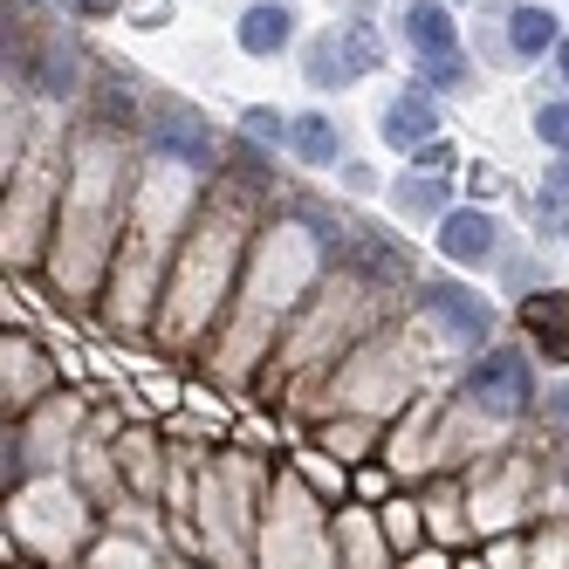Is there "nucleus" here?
Returning a JSON list of instances; mask_svg holds the SVG:
<instances>
[{"label":"nucleus","mask_w":569,"mask_h":569,"mask_svg":"<svg viewBox=\"0 0 569 569\" xmlns=\"http://www.w3.org/2000/svg\"><path fill=\"white\" fill-rule=\"evenodd\" d=\"M467 391H473V405H487V412H521V405L536 398V378H528V363L515 350H495V357L473 363Z\"/></svg>","instance_id":"f257e3e1"},{"label":"nucleus","mask_w":569,"mask_h":569,"mask_svg":"<svg viewBox=\"0 0 569 569\" xmlns=\"http://www.w3.org/2000/svg\"><path fill=\"white\" fill-rule=\"evenodd\" d=\"M378 62V42L363 28H350V34H322V42L309 49V83H322V90H337V83H357V69H371Z\"/></svg>","instance_id":"f03ea898"},{"label":"nucleus","mask_w":569,"mask_h":569,"mask_svg":"<svg viewBox=\"0 0 569 569\" xmlns=\"http://www.w3.org/2000/svg\"><path fill=\"white\" fill-rule=\"evenodd\" d=\"M521 330L542 357L569 363V296H528L521 302Z\"/></svg>","instance_id":"7ed1b4c3"},{"label":"nucleus","mask_w":569,"mask_h":569,"mask_svg":"<svg viewBox=\"0 0 569 569\" xmlns=\"http://www.w3.org/2000/svg\"><path fill=\"white\" fill-rule=\"evenodd\" d=\"M432 316H439V330L453 337V343H487V330H495V316H487L467 289H426Z\"/></svg>","instance_id":"20e7f679"},{"label":"nucleus","mask_w":569,"mask_h":569,"mask_svg":"<svg viewBox=\"0 0 569 569\" xmlns=\"http://www.w3.org/2000/svg\"><path fill=\"white\" fill-rule=\"evenodd\" d=\"M432 131H439V117H432V103H426L419 90H405V97L385 110V144H391V151H426Z\"/></svg>","instance_id":"39448f33"},{"label":"nucleus","mask_w":569,"mask_h":569,"mask_svg":"<svg viewBox=\"0 0 569 569\" xmlns=\"http://www.w3.org/2000/svg\"><path fill=\"white\" fill-rule=\"evenodd\" d=\"M398 21H405V34H412V49H419L426 62H432V56H460V42H453V14H446L439 0H412Z\"/></svg>","instance_id":"423d86ee"},{"label":"nucleus","mask_w":569,"mask_h":569,"mask_svg":"<svg viewBox=\"0 0 569 569\" xmlns=\"http://www.w3.org/2000/svg\"><path fill=\"white\" fill-rule=\"evenodd\" d=\"M439 248H446V261H487V248H495V220L487 213H446L439 220Z\"/></svg>","instance_id":"0eeeda50"},{"label":"nucleus","mask_w":569,"mask_h":569,"mask_svg":"<svg viewBox=\"0 0 569 569\" xmlns=\"http://www.w3.org/2000/svg\"><path fill=\"white\" fill-rule=\"evenodd\" d=\"M289 28H296V14L274 8V0H268V8H248V14H240V49H248V56H274V49H289Z\"/></svg>","instance_id":"6e6552de"},{"label":"nucleus","mask_w":569,"mask_h":569,"mask_svg":"<svg viewBox=\"0 0 569 569\" xmlns=\"http://www.w3.org/2000/svg\"><path fill=\"white\" fill-rule=\"evenodd\" d=\"M289 144L309 158V166H330V158H337V131H330V117H296V131H289Z\"/></svg>","instance_id":"1a4fd4ad"},{"label":"nucleus","mask_w":569,"mask_h":569,"mask_svg":"<svg viewBox=\"0 0 569 569\" xmlns=\"http://www.w3.org/2000/svg\"><path fill=\"white\" fill-rule=\"evenodd\" d=\"M508 21H515V49H521V56L556 49V14H549V8H515Z\"/></svg>","instance_id":"9d476101"},{"label":"nucleus","mask_w":569,"mask_h":569,"mask_svg":"<svg viewBox=\"0 0 569 569\" xmlns=\"http://www.w3.org/2000/svg\"><path fill=\"white\" fill-rule=\"evenodd\" d=\"M536 131H542L549 151H569V103H549V110L536 117Z\"/></svg>","instance_id":"9b49d317"},{"label":"nucleus","mask_w":569,"mask_h":569,"mask_svg":"<svg viewBox=\"0 0 569 569\" xmlns=\"http://www.w3.org/2000/svg\"><path fill=\"white\" fill-rule=\"evenodd\" d=\"M240 124H248V131H254L261 144H281V138H289V131H296V124H281V117H274V110H248V117H240Z\"/></svg>","instance_id":"f8f14e48"},{"label":"nucleus","mask_w":569,"mask_h":569,"mask_svg":"<svg viewBox=\"0 0 569 569\" xmlns=\"http://www.w3.org/2000/svg\"><path fill=\"white\" fill-rule=\"evenodd\" d=\"M460 76H467V56H432L426 62V83H439V90H453Z\"/></svg>","instance_id":"ddd939ff"},{"label":"nucleus","mask_w":569,"mask_h":569,"mask_svg":"<svg viewBox=\"0 0 569 569\" xmlns=\"http://www.w3.org/2000/svg\"><path fill=\"white\" fill-rule=\"evenodd\" d=\"M405 207H439V192H432V179H405Z\"/></svg>","instance_id":"4468645a"},{"label":"nucleus","mask_w":569,"mask_h":569,"mask_svg":"<svg viewBox=\"0 0 569 569\" xmlns=\"http://www.w3.org/2000/svg\"><path fill=\"white\" fill-rule=\"evenodd\" d=\"M419 166H426V172H446V166H453V144H426Z\"/></svg>","instance_id":"2eb2a0df"},{"label":"nucleus","mask_w":569,"mask_h":569,"mask_svg":"<svg viewBox=\"0 0 569 569\" xmlns=\"http://www.w3.org/2000/svg\"><path fill=\"white\" fill-rule=\"evenodd\" d=\"M76 8H83L90 21H103V14H117V8H124V0H76Z\"/></svg>","instance_id":"dca6fc26"},{"label":"nucleus","mask_w":569,"mask_h":569,"mask_svg":"<svg viewBox=\"0 0 569 569\" xmlns=\"http://www.w3.org/2000/svg\"><path fill=\"white\" fill-rule=\"evenodd\" d=\"M549 199H569V166H556V172H549Z\"/></svg>","instance_id":"f3484780"},{"label":"nucleus","mask_w":569,"mask_h":569,"mask_svg":"<svg viewBox=\"0 0 569 569\" xmlns=\"http://www.w3.org/2000/svg\"><path fill=\"white\" fill-rule=\"evenodd\" d=\"M556 76H562V83H569V42L556 49Z\"/></svg>","instance_id":"a211bd4d"}]
</instances>
